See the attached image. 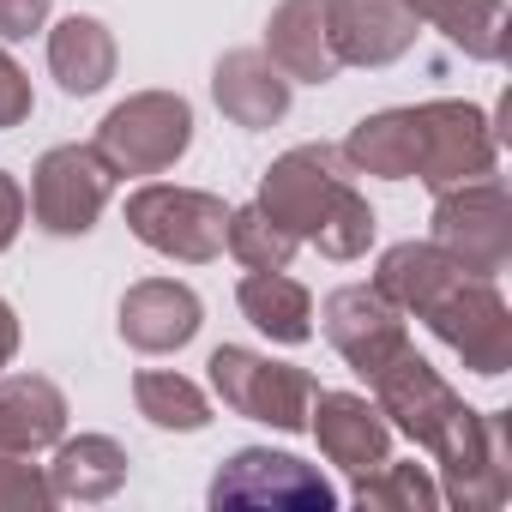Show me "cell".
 <instances>
[{
    "instance_id": "obj_1",
    "label": "cell",
    "mask_w": 512,
    "mask_h": 512,
    "mask_svg": "<svg viewBox=\"0 0 512 512\" xmlns=\"http://www.w3.org/2000/svg\"><path fill=\"white\" fill-rule=\"evenodd\" d=\"M260 205L326 260H362L374 241V205L350 187L338 145H296L260 175Z\"/></svg>"
},
{
    "instance_id": "obj_2",
    "label": "cell",
    "mask_w": 512,
    "mask_h": 512,
    "mask_svg": "<svg viewBox=\"0 0 512 512\" xmlns=\"http://www.w3.org/2000/svg\"><path fill=\"white\" fill-rule=\"evenodd\" d=\"M440 464V500L464 512H494L512 494V416L506 410H458L428 446Z\"/></svg>"
},
{
    "instance_id": "obj_3",
    "label": "cell",
    "mask_w": 512,
    "mask_h": 512,
    "mask_svg": "<svg viewBox=\"0 0 512 512\" xmlns=\"http://www.w3.org/2000/svg\"><path fill=\"white\" fill-rule=\"evenodd\" d=\"M211 392L223 398V410L247 416V422H266L278 434H302L320 380L296 362H272L260 350H241V344H217L211 350Z\"/></svg>"
},
{
    "instance_id": "obj_4",
    "label": "cell",
    "mask_w": 512,
    "mask_h": 512,
    "mask_svg": "<svg viewBox=\"0 0 512 512\" xmlns=\"http://www.w3.org/2000/svg\"><path fill=\"white\" fill-rule=\"evenodd\" d=\"M187 145H193V109L175 91H139L115 103L91 139V151L115 175H163L187 157Z\"/></svg>"
},
{
    "instance_id": "obj_5",
    "label": "cell",
    "mask_w": 512,
    "mask_h": 512,
    "mask_svg": "<svg viewBox=\"0 0 512 512\" xmlns=\"http://www.w3.org/2000/svg\"><path fill=\"white\" fill-rule=\"evenodd\" d=\"M470 374L482 380H500L512 368V308L500 302L494 278H470L458 272L422 314H416Z\"/></svg>"
},
{
    "instance_id": "obj_6",
    "label": "cell",
    "mask_w": 512,
    "mask_h": 512,
    "mask_svg": "<svg viewBox=\"0 0 512 512\" xmlns=\"http://www.w3.org/2000/svg\"><path fill=\"white\" fill-rule=\"evenodd\" d=\"M434 247L470 278H500L512 266V199L500 175H476L434 193Z\"/></svg>"
},
{
    "instance_id": "obj_7",
    "label": "cell",
    "mask_w": 512,
    "mask_h": 512,
    "mask_svg": "<svg viewBox=\"0 0 512 512\" xmlns=\"http://www.w3.org/2000/svg\"><path fill=\"white\" fill-rule=\"evenodd\" d=\"M127 229L163 253V260H181V266H205L223 253V235H229V205L205 187H169V181H151L139 193H127Z\"/></svg>"
},
{
    "instance_id": "obj_8",
    "label": "cell",
    "mask_w": 512,
    "mask_h": 512,
    "mask_svg": "<svg viewBox=\"0 0 512 512\" xmlns=\"http://www.w3.org/2000/svg\"><path fill=\"white\" fill-rule=\"evenodd\" d=\"M211 506L217 512H332L338 488L272 446H241L217 476H211Z\"/></svg>"
},
{
    "instance_id": "obj_9",
    "label": "cell",
    "mask_w": 512,
    "mask_h": 512,
    "mask_svg": "<svg viewBox=\"0 0 512 512\" xmlns=\"http://www.w3.org/2000/svg\"><path fill=\"white\" fill-rule=\"evenodd\" d=\"M410 139H416V181H428L434 193L440 187H458V181H476V175H494L500 163V139L488 127V115L476 103H422L410 109Z\"/></svg>"
},
{
    "instance_id": "obj_10",
    "label": "cell",
    "mask_w": 512,
    "mask_h": 512,
    "mask_svg": "<svg viewBox=\"0 0 512 512\" xmlns=\"http://www.w3.org/2000/svg\"><path fill=\"white\" fill-rule=\"evenodd\" d=\"M109 193H115V169L91 145H55V151L37 157L31 217L49 235H85V229H97Z\"/></svg>"
},
{
    "instance_id": "obj_11",
    "label": "cell",
    "mask_w": 512,
    "mask_h": 512,
    "mask_svg": "<svg viewBox=\"0 0 512 512\" xmlns=\"http://www.w3.org/2000/svg\"><path fill=\"white\" fill-rule=\"evenodd\" d=\"M320 326H326L332 350H338L362 380H374L386 362H398V356L410 350L404 314H398L374 284H344V290H332L326 308H320Z\"/></svg>"
},
{
    "instance_id": "obj_12",
    "label": "cell",
    "mask_w": 512,
    "mask_h": 512,
    "mask_svg": "<svg viewBox=\"0 0 512 512\" xmlns=\"http://www.w3.org/2000/svg\"><path fill=\"white\" fill-rule=\"evenodd\" d=\"M368 386H374V410L386 416V428L410 434L416 446H434L440 428L464 410V398L440 380V368H428V362L416 356V344H410L398 362H386Z\"/></svg>"
},
{
    "instance_id": "obj_13",
    "label": "cell",
    "mask_w": 512,
    "mask_h": 512,
    "mask_svg": "<svg viewBox=\"0 0 512 512\" xmlns=\"http://www.w3.org/2000/svg\"><path fill=\"white\" fill-rule=\"evenodd\" d=\"M326 43L338 67H392L416 43V13L404 0H326Z\"/></svg>"
},
{
    "instance_id": "obj_14",
    "label": "cell",
    "mask_w": 512,
    "mask_h": 512,
    "mask_svg": "<svg viewBox=\"0 0 512 512\" xmlns=\"http://www.w3.org/2000/svg\"><path fill=\"white\" fill-rule=\"evenodd\" d=\"M199 326H205V308L175 278H145V284H133L121 296V338L139 356H169V350L193 344Z\"/></svg>"
},
{
    "instance_id": "obj_15",
    "label": "cell",
    "mask_w": 512,
    "mask_h": 512,
    "mask_svg": "<svg viewBox=\"0 0 512 512\" xmlns=\"http://www.w3.org/2000/svg\"><path fill=\"white\" fill-rule=\"evenodd\" d=\"M308 428H314L320 452H326L338 470H350V476H362V470H374V464L392 458V428H386V416H380L368 398H356V392H314Z\"/></svg>"
},
{
    "instance_id": "obj_16",
    "label": "cell",
    "mask_w": 512,
    "mask_h": 512,
    "mask_svg": "<svg viewBox=\"0 0 512 512\" xmlns=\"http://www.w3.org/2000/svg\"><path fill=\"white\" fill-rule=\"evenodd\" d=\"M211 97L247 133H266L290 115V79L266 61V49H229L211 73Z\"/></svg>"
},
{
    "instance_id": "obj_17",
    "label": "cell",
    "mask_w": 512,
    "mask_h": 512,
    "mask_svg": "<svg viewBox=\"0 0 512 512\" xmlns=\"http://www.w3.org/2000/svg\"><path fill=\"white\" fill-rule=\"evenodd\" d=\"M266 61L290 85L338 79V55L326 43V0H278L266 19Z\"/></svg>"
},
{
    "instance_id": "obj_18",
    "label": "cell",
    "mask_w": 512,
    "mask_h": 512,
    "mask_svg": "<svg viewBox=\"0 0 512 512\" xmlns=\"http://www.w3.org/2000/svg\"><path fill=\"white\" fill-rule=\"evenodd\" d=\"M67 434V392L43 374L0 380V458H37Z\"/></svg>"
},
{
    "instance_id": "obj_19",
    "label": "cell",
    "mask_w": 512,
    "mask_h": 512,
    "mask_svg": "<svg viewBox=\"0 0 512 512\" xmlns=\"http://www.w3.org/2000/svg\"><path fill=\"white\" fill-rule=\"evenodd\" d=\"M127 482V446L109 440V434H79V440H55V464H49V488L55 500H73V506H103L115 500Z\"/></svg>"
},
{
    "instance_id": "obj_20",
    "label": "cell",
    "mask_w": 512,
    "mask_h": 512,
    "mask_svg": "<svg viewBox=\"0 0 512 512\" xmlns=\"http://www.w3.org/2000/svg\"><path fill=\"white\" fill-rule=\"evenodd\" d=\"M49 73L67 97H97L115 79V37L103 19L73 13L49 31Z\"/></svg>"
},
{
    "instance_id": "obj_21",
    "label": "cell",
    "mask_w": 512,
    "mask_h": 512,
    "mask_svg": "<svg viewBox=\"0 0 512 512\" xmlns=\"http://www.w3.org/2000/svg\"><path fill=\"white\" fill-rule=\"evenodd\" d=\"M416 13V25H434L452 49H464L470 61H506V0H404Z\"/></svg>"
},
{
    "instance_id": "obj_22",
    "label": "cell",
    "mask_w": 512,
    "mask_h": 512,
    "mask_svg": "<svg viewBox=\"0 0 512 512\" xmlns=\"http://www.w3.org/2000/svg\"><path fill=\"white\" fill-rule=\"evenodd\" d=\"M464 266L452 260V253H440L434 241H398L380 253V272H374V290L398 308V314H422Z\"/></svg>"
},
{
    "instance_id": "obj_23",
    "label": "cell",
    "mask_w": 512,
    "mask_h": 512,
    "mask_svg": "<svg viewBox=\"0 0 512 512\" xmlns=\"http://www.w3.org/2000/svg\"><path fill=\"white\" fill-rule=\"evenodd\" d=\"M235 302H241L247 326L266 332L272 344H308L314 338V296L284 272H247Z\"/></svg>"
},
{
    "instance_id": "obj_24",
    "label": "cell",
    "mask_w": 512,
    "mask_h": 512,
    "mask_svg": "<svg viewBox=\"0 0 512 512\" xmlns=\"http://www.w3.org/2000/svg\"><path fill=\"white\" fill-rule=\"evenodd\" d=\"M344 163L356 175H380V181H410L416 169V139H410V109H380L368 121L350 127L344 139Z\"/></svg>"
},
{
    "instance_id": "obj_25",
    "label": "cell",
    "mask_w": 512,
    "mask_h": 512,
    "mask_svg": "<svg viewBox=\"0 0 512 512\" xmlns=\"http://www.w3.org/2000/svg\"><path fill=\"white\" fill-rule=\"evenodd\" d=\"M133 404L151 428H169V434H199L211 422V404L205 392L187 380V374H169V368H145L133 374Z\"/></svg>"
},
{
    "instance_id": "obj_26",
    "label": "cell",
    "mask_w": 512,
    "mask_h": 512,
    "mask_svg": "<svg viewBox=\"0 0 512 512\" xmlns=\"http://www.w3.org/2000/svg\"><path fill=\"white\" fill-rule=\"evenodd\" d=\"M223 247L235 253V260L247 266V272H290V260H296V235L253 199V205H241V211H229V235H223Z\"/></svg>"
},
{
    "instance_id": "obj_27",
    "label": "cell",
    "mask_w": 512,
    "mask_h": 512,
    "mask_svg": "<svg viewBox=\"0 0 512 512\" xmlns=\"http://www.w3.org/2000/svg\"><path fill=\"white\" fill-rule=\"evenodd\" d=\"M350 500L368 506V512H434L440 506V482L422 464H392L386 458V464H374V470L356 476Z\"/></svg>"
},
{
    "instance_id": "obj_28",
    "label": "cell",
    "mask_w": 512,
    "mask_h": 512,
    "mask_svg": "<svg viewBox=\"0 0 512 512\" xmlns=\"http://www.w3.org/2000/svg\"><path fill=\"white\" fill-rule=\"evenodd\" d=\"M49 506H55L49 470L25 458H0V512H49Z\"/></svg>"
},
{
    "instance_id": "obj_29",
    "label": "cell",
    "mask_w": 512,
    "mask_h": 512,
    "mask_svg": "<svg viewBox=\"0 0 512 512\" xmlns=\"http://www.w3.org/2000/svg\"><path fill=\"white\" fill-rule=\"evenodd\" d=\"M31 121V79L19 73V61L0 49V133Z\"/></svg>"
},
{
    "instance_id": "obj_30",
    "label": "cell",
    "mask_w": 512,
    "mask_h": 512,
    "mask_svg": "<svg viewBox=\"0 0 512 512\" xmlns=\"http://www.w3.org/2000/svg\"><path fill=\"white\" fill-rule=\"evenodd\" d=\"M55 0H0V43H25L31 31H43Z\"/></svg>"
},
{
    "instance_id": "obj_31",
    "label": "cell",
    "mask_w": 512,
    "mask_h": 512,
    "mask_svg": "<svg viewBox=\"0 0 512 512\" xmlns=\"http://www.w3.org/2000/svg\"><path fill=\"white\" fill-rule=\"evenodd\" d=\"M19 229H25V187L0 169V253L19 241Z\"/></svg>"
},
{
    "instance_id": "obj_32",
    "label": "cell",
    "mask_w": 512,
    "mask_h": 512,
    "mask_svg": "<svg viewBox=\"0 0 512 512\" xmlns=\"http://www.w3.org/2000/svg\"><path fill=\"white\" fill-rule=\"evenodd\" d=\"M13 356H19V314L0 302V368H7Z\"/></svg>"
}]
</instances>
